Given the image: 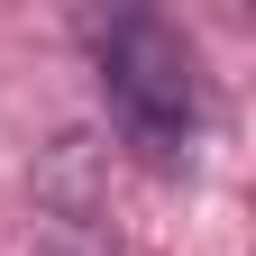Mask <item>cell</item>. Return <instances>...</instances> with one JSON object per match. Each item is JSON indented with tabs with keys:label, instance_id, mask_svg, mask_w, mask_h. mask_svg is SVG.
I'll list each match as a JSON object with an SVG mask.
<instances>
[{
	"label": "cell",
	"instance_id": "obj_1",
	"mask_svg": "<svg viewBox=\"0 0 256 256\" xmlns=\"http://www.w3.org/2000/svg\"><path fill=\"white\" fill-rule=\"evenodd\" d=\"M92 55H101V101H110V128L156 165H183L192 138L210 119V92H202V55L183 46L174 18L156 10H119L92 28Z\"/></svg>",
	"mask_w": 256,
	"mask_h": 256
},
{
	"label": "cell",
	"instance_id": "obj_2",
	"mask_svg": "<svg viewBox=\"0 0 256 256\" xmlns=\"http://www.w3.org/2000/svg\"><path fill=\"white\" fill-rule=\"evenodd\" d=\"M37 256H119V247H110L101 220H92V202H55V210H46V247H37Z\"/></svg>",
	"mask_w": 256,
	"mask_h": 256
}]
</instances>
